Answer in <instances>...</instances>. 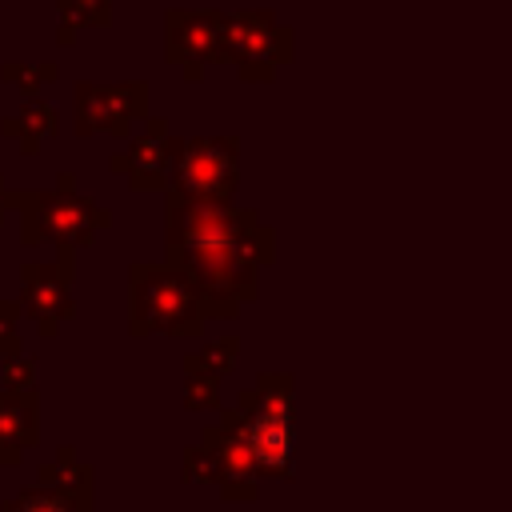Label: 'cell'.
I'll return each instance as SVG.
<instances>
[{"mask_svg":"<svg viewBox=\"0 0 512 512\" xmlns=\"http://www.w3.org/2000/svg\"><path fill=\"white\" fill-rule=\"evenodd\" d=\"M40 440V400L36 392H8L0 388V464H20L24 448Z\"/></svg>","mask_w":512,"mask_h":512,"instance_id":"cell-11","label":"cell"},{"mask_svg":"<svg viewBox=\"0 0 512 512\" xmlns=\"http://www.w3.org/2000/svg\"><path fill=\"white\" fill-rule=\"evenodd\" d=\"M164 264L188 276L204 320H232L260 296V268L276 260V232L256 208L192 204L164 192Z\"/></svg>","mask_w":512,"mask_h":512,"instance_id":"cell-1","label":"cell"},{"mask_svg":"<svg viewBox=\"0 0 512 512\" xmlns=\"http://www.w3.org/2000/svg\"><path fill=\"white\" fill-rule=\"evenodd\" d=\"M164 56L180 64L184 80H204V68L220 60V8H168Z\"/></svg>","mask_w":512,"mask_h":512,"instance_id":"cell-8","label":"cell"},{"mask_svg":"<svg viewBox=\"0 0 512 512\" xmlns=\"http://www.w3.org/2000/svg\"><path fill=\"white\" fill-rule=\"evenodd\" d=\"M240 360V340L236 336H220V340H208L200 344L196 352L184 356V372H204V376H216L224 380Z\"/></svg>","mask_w":512,"mask_h":512,"instance_id":"cell-14","label":"cell"},{"mask_svg":"<svg viewBox=\"0 0 512 512\" xmlns=\"http://www.w3.org/2000/svg\"><path fill=\"white\" fill-rule=\"evenodd\" d=\"M56 12L76 32H84V28H108L112 24V0H56Z\"/></svg>","mask_w":512,"mask_h":512,"instance_id":"cell-17","label":"cell"},{"mask_svg":"<svg viewBox=\"0 0 512 512\" xmlns=\"http://www.w3.org/2000/svg\"><path fill=\"white\" fill-rule=\"evenodd\" d=\"M56 44H64V48H72V44H76V28L60 20V24H56Z\"/></svg>","mask_w":512,"mask_h":512,"instance_id":"cell-22","label":"cell"},{"mask_svg":"<svg viewBox=\"0 0 512 512\" xmlns=\"http://www.w3.org/2000/svg\"><path fill=\"white\" fill-rule=\"evenodd\" d=\"M0 388H8V392H36V360L32 356H20V352H12V356H4L0 360Z\"/></svg>","mask_w":512,"mask_h":512,"instance_id":"cell-19","label":"cell"},{"mask_svg":"<svg viewBox=\"0 0 512 512\" xmlns=\"http://www.w3.org/2000/svg\"><path fill=\"white\" fill-rule=\"evenodd\" d=\"M128 288H132V316L128 332L140 336H172V340H192L204 332V312L196 304V292L184 272L172 264H132L128 268Z\"/></svg>","mask_w":512,"mask_h":512,"instance_id":"cell-4","label":"cell"},{"mask_svg":"<svg viewBox=\"0 0 512 512\" xmlns=\"http://www.w3.org/2000/svg\"><path fill=\"white\" fill-rule=\"evenodd\" d=\"M4 192H8V188H4V176H0V220H4V212H8V204H4Z\"/></svg>","mask_w":512,"mask_h":512,"instance_id":"cell-23","label":"cell"},{"mask_svg":"<svg viewBox=\"0 0 512 512\" xmlns=\"http://www.w3.org/2000/svg\"><path fill=\"white\" fill-rule=\"evenodd\" d=\"M4 512H88V496H72V492H56L44 484H28L16 500L4 504Z\"/></svg>","mask_w":512,"mask_h":512,"instance_id":"cell-15","label":"cell"},{"mask_svg":"<svg viewBox=\"0 0 512 512\" xmlns=\"http://www.w3.org/2000/svg\"><path fill=\"white\" fill-rule=\"evenodd\" d=\"M20 300H0V360L20 352Z\"/></svg>","mask_w":512,"mask_h":512,"instance_id":"cell-21","label":"cell"},{"mask_svg":"<svg viewBox=\"0 0 512 512\" xmlns=\"http://www.w3.org/2000/svg\"><path fill=\"white\" fill-rule=\"evenodd\" d=\"M256 476L292 480V444H296V400L288 372H260L252 388L236 396L228 408Z\"/></svg>","mask_w":512,"mask_h":512,"instance_id":"cell-3","label":"cell"},{"mask_svg":"<svg viewBox=\"0 0 512 512\" xmlns=\"http://www.w3.org/2000/svg\"><path fill=\"white\" fill-rule=\"evenodd\" d=\"M240 184V136H172L164 192L192 204H228Z\"/></svg>","mask_w":512,"mask_h":512,"instance_id":"cell-5","label":"cell"},{"mask_svg":"<svg viewBox=\"0 0 512 512\" xmlns=\"http://www.w3.org/2000/svg\"><path fill=\"white\" fill-rule=\"evenodd\" d=\"M36 484L56 488V492H72V496H88V488H92V472H88V464L76 460L72 448H60L56 460L40 468V480H36Z\"/></svg>","mask_w":512,"mask_h":512,"instance_id":"cell-13","label":"cell"},{"mask_svg":"<svg viewBox=\"0 0 512 512\" xmlns=\"http://www.w3.org/2000/svg\"><path fill=\"white\" fill-rule=\"evenodd\" d=\"M60 76V68L52 64V60H40V64H24V60H8L4 68H0V80L4 84H12L24 100H32V96H40V88L44 84H52Z\"/></svg>","mask_w":512,"mask_h":512,"instance_id":"cell-16","label":"cell"},{"mask_svg":"<svg viewBox=\"0 0 512 512\" xmlns=\"http://www.w3.org/2000/svg\"><path fill=\"white\" fill-rule=\"evenodd\" d=\"M168 148H172V124L164 116H144L140 128H132L128 148H120L112 156V172L128 176V184L136 192H164L168 180Z\"/></svg>","mask_w":512,"mask_h":512,"instance_id":"cell-10","label":"cell"},{"mask_svg":"<svg viewBox=\"0 0 512 512\" xmlns=\"http://www.w3.org/2000/svg\"><path fill=\"white\" fill-rule=\"evenodd\" d=\"M144 116H148L144 80H76L72 84V132L80 140L96 132L128 140Z\"/></svg>","mask_w":512,"mask_h":512,"instance_id":"cell-7","label":"cell"},{"mask_svg":"<svg viewBox=\"0 0 512 512\" xmlns=\"http://www.w3.org/2000/svg\"><path fill=\"white\" fill-rule=\"evenodd\" d=\"M56 132H60V116H56V108H52L48 100H40V96L24 100L16 112H8V116L0 120V136L16 140V144H20V156H36V152H40V140H44V136H56Z\"/></svg>","mask_w":512,"mask_h":512,"instance_id":"cell-12","label":"cell"},{"mask_svg":"<svg viewBox=\"0 0 512 512\" xmlns=\"http://www.w3.org/2000/svg\"><path fill=\"white\" fill-rule=\"evenodd\" d=\"M72 280L76 276H64L56 264H44V260L20 264V308L32 316V324L44 340H56L64 320L76 316Z\"/></svg>","mask_w":512,"mask_h":512,"instance_id":"cell-9","label":"cell"},{"mask_svg":"<svg viewBox=\"0 0 512 512\" xmlns=\"http://www.w3.org/2000/svg\"><path fill=\"white\" fill-rule=\"evenodd\" d=\"M4 204L20 216V244H52V248H88L100 228L112 224V212L84 192H76V176L60 172L56 188H12Z\"/></svg>","mask_w":512,"mask_h":512,"instance_id":"cell-2","label":"cell"},{"mask_svg":"<svg viewBox=\"0 0 512 512\" xmlns=\"http://www.w3.org/2000/svg\"><path fill=\"white\" fill-rule=\"evenodd\" d=\"M220 60L236 64L244 84H272L280 64L292 60V28L272 8L220 12Z\"/></svg>","mask_w":512,"mask_h":512,"instance_id":"cell-6","label":"cell"},{"mask_svg":"<svg viewBox=\"0 0 512 512\" xmlns=\"http://www.w3.org/2000/svg\"><path fill=\"white\" fill-rule=\"evenodd\" d=\"M184 480H196V484H220V464L216 456L196 444V448H184Z\"/></svg>","mask_w":512,"mask_h":512,"instance_id":"cell-20","label":"cell"},{"mask_svg":"<svg viewBox=\"0 0 512 512\" xmlns=\"http://www.w3.org/2000/svg\"><path fill=\"white\" fill-rule=\"evenodd\" d=\"M184 408L188 412L220 408V380L204 372H184Z\"/></svg>","mask_w":512,"mask_h":512,"instance_id":"cell-18","label":"cell"}]
</instances>
